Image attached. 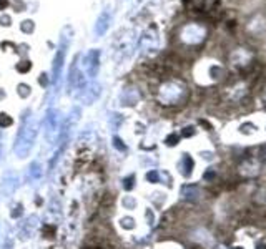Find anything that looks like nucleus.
<instances>
[{
	"label": "nucleus",
	"instance_id": "1",
	"mask_svg": "<svg viewBox=\"0 0 266 249\" xmlns=\"http://www.w3.org/2000/svg\"><path fill=\"white\" fill-rule=\"evenodd\" d=\"M213 176H215V173H213V171H208L205 175V178H213Z\"/></svg>",
	"mask_w": 266,
	"mask_h": 249
},
{
	"label": "nucleus",
	"instance_id": "2",
	"mask_svg": "<svg viewBox=\"0 0 266 249\" xmlns=\"http://www.w3.org/2000/svg\"><path fill=\"white\" fill-rule=\"evenodd\" d=\"M258 249H266V246H259Z\"/></svg>",
	"mask_w": 266,
	"mask_h": 249
},
{
	"label": "nucleus",
	"instance_id": "3",
	"mask_svg": "<svg viewBox=\"0 0 266 249\" xmlns=\"http://www.w3.org/2000/svg\"><path fill=\"white\" fill-rule=\"evenodd\" d=\"M236 249H241V247H236Z\"/></svg>",
	"mask_w": 266,
	"mask_h": 249
}]
</instances>
